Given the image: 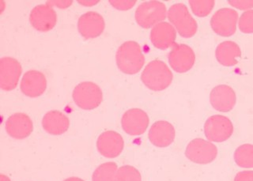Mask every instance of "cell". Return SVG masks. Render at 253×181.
Returning <instances> with one entry per match:
<instances>
[{
  "label": "cell",
  "mask_w": 253,
  "mask_h": 181,
  "mask_svg": "<svg viewBox=\"0 0 253 181\" xmlns=\"http://www.w3.org/2000/svg\"><path fill=\"white\" fill-rule=\"evenodd\" d=\"M117 67L126 75H135L145 63V56L137 42L129 41L119 47L116 55Z\"/></svg>",
  "instance_id": "6da1fadb"
},
{
  "label": "cell",
  "mask_w": 253,
  "mask_h": 181,
  "mask_svg": "<svg viewBox=\"0 0 253 181\" xmlns=\"http://www.w3.org/2000/svg\"><path fill=\"white\" fill-rule=\"evenodd\" d=\"M173 75L168 66L161 60L149 63L141 75V80L148 89L162 91L167 89L172 82Z\"/></svg>",
  "instance_id": "7a4b0ae2"
},
{
  "label": "cell",
  "mask_w": 253,
  "mask_h": 181,
  "mask_svg": "<svg viewBox=\"0 0 253 181\" xmlns=\"http://www.w3.org/2000/svg\"><path fill=\"white\" fill-rule=\"evenodd\" d=\"M167 17L183 38H192L196 34L198 29L196 21L184 4L176 3L170 6Z\"/></svg>",
  "instance_id": "3957f363"
},
{
  "label": "cell",
  "mask_w": 253,
  "mask_h": 181,
  "mask_svg": "<svg viewBox=\"0 0 253 181\" xmlns=\"http://www.w3.org/2000/svg\"><path fill=\"white\" fill-rule=\"evenodd\" d=\"M134 17L138 26L144 29H150L166 19L167 9L163 2L147 1L138 6Z\"/></svg>",
  "instance_id": "277c9868"
},
{
  "label": "cell",
  "mask_w": 253,
  "mask_h": 181,
  "mask_svg": "<svg viewBox=\"0 0 253 181\" xmlns=\"http://www.w3.org/2000/svg\"><path fill=\"white\" fill-rule=\"evenodd\" d=\"M72 96L76 105L84 110L95 109L103 100L101 88L92 82H84L79 84L74 89Z\"/></svg>",
  "instance_id": "5b68a950"
},
{
  "label": "cell",
  "mask_w": 253,
  "mask_h": 181,
  "mask_svg": "<svg viewBox=\"0 0 253 181\" xmlns=\"http://www.w3.org/2000/svg\"><path fill=\"white\" fill-rule=\"evenodd\" d=\"M204 133L207 138L211 142H225L233 135V123L226 116L214 115L209 117L206 121Z\"/></svg>",
  "instance_id": "8992f818"
},
{
  "label": "cell",
  "mask_w": 253,
  "mask_h": 181,
  "mask_svg": "<svg viewBox=\"0 0 253 181\" xmlns=\"http://www.w3.org/2000/svg\"><path fill=\"white\" fill-rule=\"evenodd\" d=\"M185 156L193 163L207 165L213 162L217 156L214 144L203 138H195L188 143Z\"/></svg>",
  "instance_id": "52a82bcc"
},
{
  "label": "cell",
  "mask_w": 253,
  "mask_h": 181,
  "mask_svg": "<svg viewBox=\"0 0 253 181\" xmlns=\"http://www.w3.org/2000/svg\"><path fill=\"white\" fill-rule=\"evenodd\" d=\"M238 13L230 8H221L213 14L211 19L212 30L217 35L229 38L235 34Z\"/></svg>",
  "instance_id": "ba28073f"
},
{
  "label": "cell",
  "mask_w": 253,
  "mask_h": 181,
  "mask_svg": "<svg viewBox=\"0 0 253 181\" xmlns=\"http://www.w3.org/2000/svg\"><path fill=\"white\" fill-rule=\"evenodd\" d=\"M169 63L172 69L177 73L188 72L193 67L196 62V55L192 47L178 44L172 47L168 56Z\"/></svg>",
  "instance_id": "9c48e42d"
},
{
  "label": "cell",
  "mask_w": 253,
  "mask_h": 181,
  "mask_svg": "<svg viewBox=\"0 0 253 181\" xmlns=\"http://www.w3.org/2000/svg\"><path fill=\"white\" fill-rule=\"evenodd\" d=\"M22 68L19 62L12 57L0 59V88L11 91L18 87Z\"/></svg>",
  "instance_id": "30bf717a"
},
{
  "label": "cell",
  "mask_w": 253,
  "mask_h": 181,
  "mask_svg": "<svg viewBox=\"0 0 253 181\" xmlns=\"http://www.w3.org/2000/svg\"><path fill=\"white\" fill-rule=\"evenodd\" d=\"M150 124L148 115L140 108H130L121 119L123 130L130 136H141L147 130Z\"/></svg>",
  "instance_id": "8fae6325"
},
{
  "label": "cell",
  "mask_w": 253,
  "mask_h": 181,
  "mask_svg": "<svg viewBox=\"0 0 253 181\" xmlns=\"http://www.w3.org/2000/svg\"><path fill=\"white\" fill-rule=\"evenodd\" d=\"M97 148L105 158H115L121 155L124 150L125 141L118 132L107 131L99 136Z\"/></svg>",
  "instance_id": "7c38bea8"
},
{
  "label": "cell",
  "mask_w": 253,
  "mask_h": 181,
  "mask_svg": "<svg viewBox=\"0 0 253 181\" xmlns=\"http://www.w3.org/2000/svg\"><path fill=\"white\" fill-rule=\"evenodd\" d=\"M30 22L38 31H50L57 23V14L48 4L38 5L32 10Z\"/></svg>",
  "instance_id": "4fadbf2b"
},
{
  "label": "cell",
  "mask_w": 253,
  "mask_h": 181,
  "mask_svg": "<svg viewBox=\"0 0 253 181\" xmlns=\"http://www.w3.org/2000/svg\"><path fill=\"white\" fill-rule=\"evenodd\" d=\"M105 27V20L97 12H87L79 18L78 22V30L85 39L97 38L101 35Z\"/></svg>",
  "instance_id": "5bb4252c"
},
{
  "label": "cell",
  "mask_w": 253,
  "mask_h": 181,
  "mask_svg": "<svg viewBox=\"0 0 253 181\" xmlns=\"http://www.w3.org/2000/svg\"><path fill=\"white\" fill-rule=\"evenodd\" d=\"M210 102L215 110L229 112L236 105L237 95L233 88L229 86H217L210 93Z\"/></svg>",
  "instance_id": "9a60e30c"
},
{
  "label": "cell",
  "mask_w": 253,
  "mask_h": 181,
  "mask_svg": "<svg viewBox=\"0 0 253 181\" xmlns=\"http://www.w3.org/2000/svg\"><path fill=\"white\" fill-rule=\"evenodd\" d=\"M34 130V124L30 116L26 113H14L7 119L6 131L11 138L23 139L31 135Z\"/></svg>",
  "instance_id": "2e32d148"
},
{
  "label": "cell",
  "mask_w": 253,
  "mask_h": 181,
  "mask_svg": "<svg viewBox=\"0 0 253 181\" xmlns=\"http://www.w3.org/2000/svg\"><path fill=\"white\" fill-rule=\"evenodd\" d=\"M176 131L172 124L166 120H159L153 124L149 131L150 142L157 147H167L175 140Z\"/></svg>",
  "instance_id": "e0dca14e"
},
{
  "label": "cell",
  "mask_w": 253,
  "mask_h": 181,
  "mask_svg": "<svg viewBox=\"0 0 253 181\" xmlns=\"http://www.w3.org/2000/svg\"><path fill=\"white\" fill-rule=\"evenodd\" d=\"M20 88L26 96L33 98L38 97L45 92L47 80L42 72L32 70L23 75Z\"/></svg>",
  "instance_id": "ac0fdd59"
},
{
  "label": "cell",
  "mask_w": 253,
  "mask_h": 181,
  "mask_svg": "<svg viewBox=\"0 0 253 181\" xmlns=\"http://www.w3.org/2000/svg\"><path fill=\"white\" fill-rule=\"evenodd\" d=\"M176 38L175 28L168 22L157 24L150 32V41L153 45L158 49L166 50L175 45Z\"/></svg>",
  "instance_id": "d6986e66"
},
{
  "label": "cell",
  "mask_w": 253,
  "mask_h": 181,
  "mask_svg": "<svg viewBox=\"0 0 253 181\" xmlns=\"http://www.w3.org/2000/svg\"><path fill=\"white\" fill-rule=\"evenodd\" d=\"M42 127L48 134L60 136L68 130L70 120L67 116L59 111H50L43 116Z\"/></svg>",
  "instance_id": "ffe728a7"
},
{
  "label": "cell",
  "mask_w": 253,
  "mask_h": 181,
  "mask_svg": "<svg viewBox=\"0 0 253 181\" xmlns=\"http://www.w3.org/2000/svg\"><path fill=\"white\" fill-rule=\"evenodd\" d=\"M241 51L235 42H224L217 45L215 56L217 62L224 67H233L238 63L237 59L241 57Z\"/></svg>",
  "instance_id": "44dd1931"
},
{
  "label": "cell",
  "mask_w": 253,
  "mask_h": 181,
  "mask_svg": "<svg viewBox=\"0 0 253 181\" xmlns=\"http://www.w3.org/2000/svg\"><path fill=\"white\" fill-rule=\"evenodd\" d=\"M233 158L239 167L252 169L253 168V145L244 144L237 147Z\"/></svg>",
  "instance_id": "7402d4cb"
},
{
  "label": "cell",
  "mask_w": 253,
  "mask_h": 181,
  "mask_svg": "<svg viewBox=\"0 0 253 181\" xmlns=\"http://www.w3.org/2000/svg\"><path fill=\"white\" fill-rule=\"evenodd\" d=\"M117 170L118 167L115 162L101 164L93 172L92 181H115Z\"/></svg>",
  "instance_id": "603a6c76"
},
{
  "label": "cell",
  "mask_w": 253,
  "mask_h": 181,
  "mask_svg": "<svg viewBox=\"0 0 253 181\" xmlns=\"http://www.w3.org/2000/svg\"><path fill=\"white\" fill-rule=\"evenodd\" d=\"M190 6L195 15L199 18L207 17L211 14L214 6L213 0H191Z\"/></svg>",
  "instance_id": "cb8c5ba5"
},
{
  "label": "cell",
  "mask_w": 253,
  "mask_h": 181,
  "mask_svg": "<svg viewBox=\"0 0 253 181\" xmlns=\"http://www.w3.org/2000/svg\"><path fill=\"white\" fill-rule=\"evenodd\" d=\"M115 181H142V176L133 166H124L117 170Z\"/></svg>",
  "instance_id": "d4e9b609"
},
{
  "label": "cell",
  "mask_w": 253,
  "mask_h": 181,
  "mask_svg": "<svg viewBox=\"0 0 253 181\" xmlns=\"http://www.w3.org/2000/svg\"><path fill=\"white\" fill-rule=\"evenodd\" d=\"M238 26L244 34H253V10H246L241 14Z\"/></svg>",
  "instance_id": "484cf974"
},
{
  "label": "cell",
  "mask_w": 253,
  "mask_h": 181,
  "mask_svg": "<svg viewBox=\"0 0 253 181\" xmlns=\"http://www.w3.org/2000/svg\"><path fill=\"white\" fill-rule=\"evenodd\" d=\"M228 2L233 7L241 10H249L253 7V0H232Z\"/></svg>",
  "instance_id": "4316f807"
},
{
  "label": "cell",
  "mask_w": 253,
  "mask_h": 181,
  "mask_svg": "<svg viewBox=\"0 0 253 181\" xmlns=\"http://www.w3.org/2000/svg\"><path fill=\"white\" fill-rule=\"evenodd\" d=\"M113 7L119 10H128L136 3V1H109Z\"/></svg>",
  "instance_id": "83f0119b"
},
{
  "label": "cell",
  "mask_w": 253,
  "mask_h": 181,
  "mask_svg": "<svg viewBox=\"0 0 253 181\" xmlns=\"http://www.w3.org/2000/svg\"><path fill=\"white\" fill-rule=\"evenodd\" d=\"M234 181H253V171L240 172L236 175Z\"/></svg>",
  "instance_id": "f1b7e54d"
},
{
  "label": "cell",
  "mask_w": 253,
  "mask_h": 181,
  "mask_svg": "<svg viewBox=\"0 0 253 181\" xmlns=\"http://www.w3.org/2000/svg\"><path fill=\"white\" fill-rule=\"evenodd\" d=\"M47 3H51V5L58 6L59 8H67L71 6L72 1H49ZM48 4V5H51Z\"/></svg>",
  "instance_id": "f546056e"
},
{
  "label": "cell",
  "mask_w": 253,
  "mask_h": 181,
  "mask_svg": "<svg viewBox=\"0 0 253 181\" xmlns=\"http://www.w3.org/2000/svg\"><path fill=\"white\" fill-rule=\"evenodd\" d=\"M79 2H80V3L85 4L87 3L85 6H93V5H94V4L97 3L98 2V1H92V2H85V1H79Z\"/></svg>",
  "instance_id": "4dcf8cb0"
},
{
  "label": "cell",
  "mask_w": 253,
  "mask_h": 181,
  "mask_svg": "<svg viewBox=\"0 0 253 181\" xmlns=\"http://www.w3.org/2000/svg\"><path fill=\"white\" fill-rule=\"evenodd\" d=\"M84 181L83 179H81V178H67V179H66L65 181Z\"/></svg>",
  "instance_id": "1f68e13d"
},
{
  "label": "cell",
  "mask_w": 253,
  "mask_h": 181,
  "mask_svg": "<svg viewBox=\"0 0 253 181\" xmlns=\"http://www.w3.org/2000/svg\"><path fill=\"white\" fill-rule=\"evenodd\" d=\"M0 181H11L10 180V178L6 177V176L4 175V174H1L0 176Z\"/></svg>",
  "instance_id": "d6a6232c"
}]
</instances>
